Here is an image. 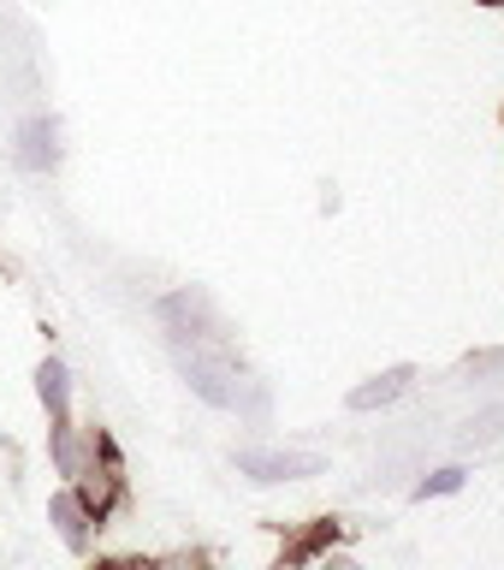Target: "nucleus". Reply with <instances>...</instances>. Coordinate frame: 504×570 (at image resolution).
Returning <instances> with one entry per match:
<instances>
[{
  "instance_id": "f257e3e1",
  "label": "nucleus",
  "mask_w": 504,
  "mask_h": 570,
  "mask_svg": "<svg viewBox=\"0 0 504 570\" xmlns=\"http://www.w3.org/2000/svg\"><path fill=\"white\" fill-rule=\"evenodd\" d=\"M238 470L256 481H297V475H315L320 458H309V452H238Z\"/></svg>"
},
{
  "instance_id": "f03ea898",
  "label": "nucleus",
  "mask_w": 504,
  "mask_h": 570,
  "mask_svg": "<svg viewBox=\"0 0 504 570\" xmlns=\"http://www.w3.org/2000/svg\"><path fill=\"white\" fill-rule=\"evenodd\" d=\"M53 160H60V125H53L48 114L24 119V131H18V167H30V173H48Z\"/></svg>"
},
{
  "instance_id": "7ed1b4c3",
  "label": "nucleus",
  "mask_w": 504,
  "mask_h": 570,
  "mask_svg": "<svg viewBox=\"0 0 504 570\" xmlns=\"http://www.w3.org/2000/svg\"><path fill=\"white\" fill-rule=\"evenodd\" d=\"M48 517H53V529H60V541H66L71 552H83V547H89V511H83V499H78V493H53Z\"/></svg>"
},
{
  "instance_id": "20e7f679",
  "label": "nucleus",
  "mask_w": 504,
  "mask_h": 570,
  "mask_svg": "<svg viewBox=\"0 0 504 570\" xmlns=\"http://www.w3.org/2000/svg\"><path fill=\"white\" fill-rule=\"evenodd\" d=\"M36 392H42V404L53 410V422H66V404H71V374H66V363H48L36 368Z\"/></svg>"
},
{
  "instance_id": "39448f33",
  "label": "nucleus",
  "mask_w": 504,
  "mask_h": 570,
  "mask_svg": "<svg viewBox=\"0 0 504 570\" xmlns=\"http://www.w3.org/2000/svg\"><path fill=\"white\" fill-rule=\"evenodd\" d=\"M409 386V368H386V374H374L368 386H356L350 392V410H374V404H392L398 392Z\"/></svg>"
},
{
  "instance_id": "423d86ee",
  "label": "nucleus",
  "mask_w": 504,
  "mask_h": 570,
  "mask_svg": "<svg viewBox=\"0 0 504 570\" xmlns=\"http://www.w3.org/2000/svg\"><path fill=\"white\" fill-rule=\"evenodd\" d=\"M457 488H463V470H434L416 488V499H439V493H457Z\"/></svg>"
},
{
  "instance_id": "0eeeda50",
  "label": "nucleus",
  "mask_w": 504,
  "mask_h": 570,
  "mask_svg": "<svg viewBox=\"0 0 504 570\" xmlns=\"http://www.w3.org/2000/svg\"><path fill=\"white\" fill-rule=\"evenodd\" d=\"M320 570H363V564H356V559H327Z\"/></svg>"
},
{
  "instance_id": "6e6552de",
  "label": "nucleus",
  "mask_w": 504,
  "mask_h": 570,
  "mask_svg": "<svg viewBox=\"0 0 504 570\" xmlns=\"http://www.w3.org/2000/svg\"><path fill=\"white\" fill-rule=\"evenodd\" d=\"M107 570H149V564H137V559H119V564H107Z\"/></svg>"
},
{
  "instance_id": "1a4fd4ad",
  "label": "nucleus",
  "mask_w": 504,
  "mask_h": 570,
  "mask_svg": "<svg viewBox=\"0 0 504 570\" xmlns=\"http://www.w3.org/2000/svg\"><path fill=\"white\" fill-rule=\"evenodd\" d=\"M481 7H504V0H481Z\"/></svg>"
}]
</instances>
